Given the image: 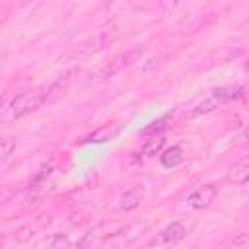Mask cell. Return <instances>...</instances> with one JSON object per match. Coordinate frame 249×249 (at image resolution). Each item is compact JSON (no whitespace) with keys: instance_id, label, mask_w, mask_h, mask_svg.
I'll list each match as a JSON object with an SVG mask.
<instances>
[{"instance_id":"obj_1","label":"cell","mask_w":249,"mask_h":249,"mask_svg":"<svg viewBox=\"0 0 249 249\" xmlns=\"http://www.w3.org/2000/svg\"><path fill=\"white\" fill-rule=\"evenodd\" d=\"M45 103H49V88L41 86V88H31V89H25V91L18 93L10 101L8 109H10L14 119H19V117H25V115L37 111Z\"/></svg>"},{"instance_id":"obj_2","label":"cell","mask_w":249,"mask_h":249,"mask_svg":"<svg viewBox=\"0 0 249 249\" xmlns=\"http://www.w3.org/2000/svg\"><path fill=\"white\" fill-rule=\"evenodd\" d=\"M142 53H144V49H142V47H134V49H130V51H126V53L117 54L111 62H107V64L99 70V78H101V80L113 78L115 74H119L121 70H124V68H126V66H130L132 62H136V60L142 56Z\"/></svg>"},{"instance_id":"obj_3","label":"cell","mask_w":249,"mask_h":249,"mask_svg":"<svg viewBox=\"0 0 249 249\" xmlns=\"http://www.w3.org/2000/svg\"><path fill=\"white\" fill-rule=\"evenodd\" d=\"M183 237H185V226H183L181 222H171L169 226H165V228L150 241V245H156V247H171V245L179 243Z\"/></svg>"},{"instance_id":"obj_4","label":"cell","mask_w":249,"mask_h":249,"mask_svg":"<svg viewBox=\"0 0 249 249\" xmlns=\"http://www.w3.org/2000/svg\"><path fill=\"white\" fill-rule=\"evenodd\" d=\"M216 193H218V189H216L214 185H202V187L195 189V191L185 198V206L191 208V210H202V208H206V206L214 200Z\"/></svg>"},{"instance_id":"obj_5","label":"cell","mask_w":249,"mask_h":249,"mask_svg":"<svg viewBox=\"0 0 249 249\" xmlns=\"http://www.w3.org/2000/svg\"><path fill=\"white\" fill-rule=\"evenodd\" d=\"M105 43H107V33H99V35L89 37L88 41L80 43L78 47H74L64 58H84V56H89L91 53H97Z\"/></svg>"},{"instance_id":"obj_6","label":"cell","mask_w":249,"mask_h":249,"mask_svg":"<svg viewBox=\"0 0 249 249\" xmlns=\"http://www.w3.org/2000/svg\"><path fill=\"white\" fill-rule=\"evenodd\" d=\"M144 193H146L144 185H134V187L126 189V191L119 196V200H117V208L123 210V212H130V210L138 208L140 202H142V198H144Z\"/></svg>"},{"instance_id":"obj_7","label":"cell","mask_w":249,"mask_h":249,"mask_svg":"<svg viewBox=\"0 0 249 249\" xmlns=\"http://www.w3.org/2000/svg\"><path fill=\"white\" fill-rule=\"evenodd\" d=\"M76 78H78V68H72V70H68L64 76H60L56 82H53V84L49 86V101H54V99H58L60 95H64V93L70 89V86L76 82Z\"/></svg>"},{"instance_id":"obj_8","label":"cell","mask_w":249,"mask_h":249,"mask_svg":"<svg viewBox=\"0 0 249 249\" xmlns=\"http://www.w3.org/2000/svg\"><path fill=\"white\" fill-rule=\"evenodd\" d=\"M230 183L233 185H243L249 181V156H243L241 160H237L230 169H228V177Z\"/></svg>"},{"instance_id":"obj_9","label":"cell","mask_w":249,"mask_h":249,"mask_svg":"<svg viewBox=\"0 0 249 249\" xmlns=\"http://www.w3.org/2000/svg\"><path fill=\"white\" fill-rule=\"evenodd\" d=\"M241 95H243V89H241V88L228 86V88H218V89H214L210 97L214 99V103H216V105H220V103L233 101V99H237V97H241Z\"/></svg>"},{"instance_id":"obj_10","label":"cell","mask_w":249,"mask_h":249,"mask_svg":"<svg viewBox=\"0 0 249 249\" xmlns=\"http://www.w3.org/2000/svg\"><path fill=\"white\" fill-rule=\"evenodd\" d=\"M171 119H173V115H171V113H167V115H163L161 119H158V121L150 123L146 128H142V130H140V134H142V136H154V134H161V130L167 126V123H171Z\"/></svg>"},{"instance_id":"obj_11","label":"cell","mask_w":249,"mask_h":249,"mask_svg":"<svg viewBox=\"0 0 249 249\" xmlns=\"http://www.w3.org/2000/svg\"><path fill=\"white\" fill-rule=\"evenodd\" d=\"M183 161V150L179 146H171L161 154V163L165 167H175Z\"/></svg>"},{"instance_id":"obj_12","label":"cell","mask_w":249,"mask_h":249,"mask_svg":"<svg viewBox=\"0 0 249 249\" xmlns=\"http://www.w3.org/2000/svg\"><path fill=\"white\" fill-rule=\"evenodd\" d=\"M163 144H165L163 134H154V136H150V140H146V144L142 146V154L148 156V158H152V156H156V154L163 148Z\"/></svg>"},{"instance_id":"obj_13","label":"cell","mask_w":249,"mask_h":249,"mask_svg":"<svg viewBox=\"0 0 249 249\" xmlns=\"http://www.w3.org/2000/svg\"><path fill=\"white\" fill-rule=\"evenodd\" d=\"M0 146H2V163H6L10 160V156L16 152V138L14 136H2Z\"/></svg>"},{"instance_id":"obj_14","label":"cell","mask_w":249,"mask_h":249,"mask_svg":"<svg viewBox=\"0 0 249 249\" xmlns=\"http://www.w3.org/2000/svg\"><path fill=\"white\" fill-rule=\"evenodd\" d=\"M33 233H35V230H33L31 226H21L19 230L14 231V239H16L18 243H25V241H29V239L33 237Z\"/></svg>"},{"instance_id":"obj_15","label":"cell","mask_w":249,"mask_h":249,"mask_svg":"<svg viewBox=\"0 0 249 249\" xmlns=\"http://www.w3.org/2000/svg\"><path fill=\"white\" fill-rule=\"evenodd\" d=\"M177 2H179V0H160V6L167 10V8H173V6L177 4Z\"/></svg>"},{"instance_id":"obj_16","label":"cell","mask_w":249,"mask_h":249,"mask_svg":"<svg viewBox=\"0 0 249 249\" xmlns=\"http://www.w3.org/2000/svg\"><path fill=\"white\" fill-rule=\"evenodd\" d=\"M31 0H21V6H25V4H29Z\"/></svg>"}]
</instances>
